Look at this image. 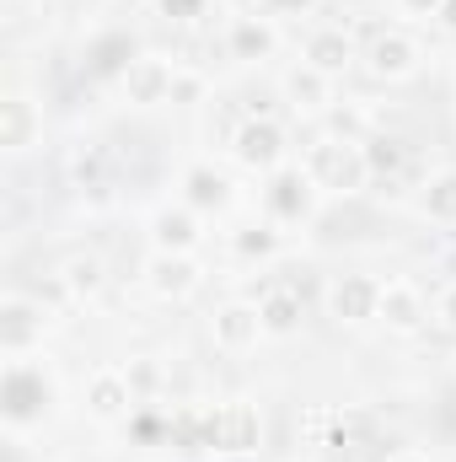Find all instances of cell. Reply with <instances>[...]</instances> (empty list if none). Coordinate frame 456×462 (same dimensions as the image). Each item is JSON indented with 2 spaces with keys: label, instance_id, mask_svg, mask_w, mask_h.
Here are the masks:
<instances>
[{
  "label": "cell",
  "instance_id": "35",
  "mask_svg": "<svg viewBox=\"0 0 456 462\" xmlns=\"http://www.w3.org/2000/svg\"><path fill=\"white\" fill-rule=\"evenodd\" d=\"M269 5H274V11H306L312 0H269Z\"/></svg>",
  "mask_w": 456,
  "mask_h": 462
},
{
  "label": "cell",
  "instance_id": "13",
  "mask_svg": "<svg viewBox=\"0 0 456 462\" xmlns=\"http://www.w3.org/2000/svg\"><path fill=\"white\" fill-rule=\"evenodd\" d=\"M258 312H263V334H296L301 318H306V296L290 291V285H274V291L258 301Z\"/></svg>",
  "mask_w": 456,
  "mask_h": 462
},
{
  "label": "cell",
  "instance_id": "19",
  "mask_svg": "<svg viewBox=\"0 0 456 462\" xmlns=\"http://www.w3.org/2000/svg\"><path fill=\"white\" fill-rule=\"evenodd\" d=\"M87 60H92V76H114V70H129V65H134V43H129L123 32H114V38H97Z\"/></svg>",
  "mask_w": 456,
  "mask_h": 462
},
{
  "label": "cell",
  "instance_id": "29",
  "mask_svg": "<svg viewBox=\"0 0 456 462\" xmlns=\"http://www.w3.org/2000/svg\"><path fill=\"white\" fill-rule=\"evenodd\" d=\"M161 5H167V16H183V22H188V16H199L205 0H161Z\"/></svg>",
  "mask_w": 456,
  "mask_h": 462
},
{
  "label": "cell",
  "instance_id": "23",
  "mask_svg": "<svg viewBox=\"0 0 456 462\" xmlns=\"http://www.w3.org/2000/svg\"><path fill=\"white\" fill-rule=\"evenodd\" d=\"M424 216H435V221H456V172L430 178V189H424Z\"/></svg>",
  "mask_w": 456,
  "mask_h": 462
},
{
  "label": "cell",
  "instance_id": "2",
  "mask_svg": "<svg viewBox=\"0 0 456 462\" xmlns=\"http://www.w3.org/2000/svg\"><path fill=\"white\" fill-rule=\"evenodd\" d=\"M263 441V420L252 403L231 398V403H215V420H210V447L221 457H252Z\"/></svg>",
  "mask_w": 456,
  "mask_h": 462
},
{
  "label": "cell",
  "instance_id": "4",
  "mask_svg": "<svg viewBox=\"0 0 456 462\" xmlns=\"http://www.w3.org/2000/svg\"><path fill=\"white\" fill-rule=\"evenodd\" d=\"M419 43L408 38V32H376L370 43H365V65H370V76H381V81H408L414 70H419Z\"/></svg>",
  "mask_w": 456,
  "mask_h": 462
},
{
  "label": "cell",
  "instance_id": "37",
  "mask_svg": "<svg viewBox=\"0 0 456 462\" xmlns=\"http://www.w3.org/2000/svg\"><path fill=\"white\" fill-rule=\"evenodd\" d=\"M226 462H247V457H226Z\"/></svg>",
  "mask_w": 456,
  "mask_h": 462
},
{
  "label": "cell",
  "instance_id": "3",
  "mask_svg": "<svg viewBox=\"0 0 456 462\" xmlns=\"http://www.w3.org/2000/svg\"><path fill=\"white\" fill-rule=\"evenodd\" d=\"M49 403H54V382L43 376V365L11 360V365H5V420H11V425H27V420H38Z\"/></svg>",
  "mask_w": 456,
  "mask_h": 462
},
{
  "label": "cell",
  "instance_id": "1",
  "mask_svg": "<svg viewBox=\"0 0 456 462\" xmlns=\"http://www.w3.org/2000/svg\"><path fill=\"white\" fill-rule=\"evenodd\" d=\"M306 178L317 189H333V194H360L370 183L365 145H354V140H317L306 151Z\"/></svg>",
  "mask_w": 456,
  "mask_h": 462
},
{
  "label": "cell",
  "instance_id": "14",
  "mask_svg": "<svg viewBox=\"0 0 456 462\" xmlns=\"http://www.w3.org/2000/svg\"><path fill=\"white\" fill-rule=\"evenodd\" d=\"M349 60H354V38H349L343 27L312 32V43H306V65H312V70H323V76H339V70H349Z\"/></svg>",
  "mask_w": 456,
  "mask_h": 462
},
{
  "label": "cell",
  "instance_id": "22",
  "mask_svg": "<svg viewBox=\"0 0 456 462\" xmlns=\"http://www.w3.org/2000/svg\"><path fill=\"white\" fill-rule=\"evenodd\" d=\"M188 205H199V210H221V205H226V178L210 172V167H194V172H188Z\"/></svg>",
  "mask_w": 456,
  "mask_h": 462
},
{
  "label": "cell",
  "instance_id": "8",
  "mask_svg": "<svg viewBox=\"0 0 456 462\" xmlns=\"http://www.w3.org/2000/svg\"><path fill=\"white\" fill-rule=\"evenodd\" d=\"M172 87H178V76H172L167 60H134V65L123 70V92H129V103H140V108L167 103Z\"/></svg>",
  "mask_w": 456,
  "mask_h": 462
},
{
  "label": "cell",
  "instance_id": "15",
  "mask_svg": "<svg viewBox=\"0 0 456 462\" xmlns=\"http://www.w3.org/2000/svg\"><path fill=\"white\" fill-rule=\"evenodd\" d=\"M312 178H301V172H279L274 183H269V210L279 216V221H301L306 216V205H312V189H306Z\"/></svg>",
  "mask_w": 456,
  "mask_h": 462
},
{
  "label": "cell",
  "instance_id": "26",
  "mask_svg": "<svg viewBox=\"0 0 456 462\" xmlns=\"http://www.w3.org/2000/svg\"><path fill=\"white\" fill-rule=\"evenodd\" d=\"M70 172H76L81 183H97V178H103V145H87V151H76Z\"/></svg>",
  "mask_w": 456,
  "mask_h": 462
},
{
  "label": "cell",
  "instance_id": "27",
  "mask_svg": "<svg viewBox=\"0 0 456 462\" xmlns=\"http://www.w3.org/2000/svg\"><path fill=\"white\" fill-rule=\"evenodd\" d=\"M435 420H441V430H446V436H456V387H446V393H441Z\"/></svg>",
  "mask_w": 456,
  "mask_h": 462
},
{
  "label": "cell",
  "instance_id": "24",
  "mask_svg": "<svg viewBox=\"0 0 456 462\" xmlns=\"http://www.w3.org/2000/svg\"><path fill=\"white\" fill-rule=\"evenodd\" d=\"M97 285H103V263L97 258H70L65 263V291L70 296H97Z\"/></svg>",
  "mask_w": 456,
  "mask_h": 462
},
{
  "label": "cell",
  "instance_id": "28",
  "mask_svg": "<svg viewBox=\"0 0 456 462\" xmlns=\"http://www.w3.org/2000/svg\"><path fill=\"white\" fill-rule=\"evenodd\" d=\"M236 247H242V253H269V247H274V231H247Z\"/></svg>",
  "mask_w": 456,
  "mask_h": 462
},
{
  "label": "cell",
  "instance_id": "30",
  "mask_svg": "<svg viewBox=\"0 0 456 462\" xmlns=\"http://www.w3.org/2000/svg\"><path fill=\"white\" fill-rule=\"evenodd\" d=\"M435 312H441V323H446V328L456 334V285L446 291V296H441V307H435Z\"/></svg>",
  "mask_w": 456,
  "mask_h": 462
},
{
  "label": "cell",
  "instance_id": "11",
  "mask_svg": "<svg viewBox=\"0 0 456 462\" xmlns=\"http://www.w3.org/2000/svg\"><path fill=\"white\" fill-rule=\"evenodd\" d=\"M258 334H263V312L258 307H247V301H231L215 312V345L221 349H252L258 345Z\"/></svg>",
  "mask_w": 456,
  "mask_h": 462
},
{
  "label": "cell",
  "instance_id": "18",
  "mask_svg": "<svg viewBox=\"0 0 456 462\" xmlns=\"http://www.w3.org/2000/svg\"><path fill=\"white\" fill-rule=\"evenodd\" d=\"M199 242V221L188 210H161L156 216V247L161 253H188Z\"/></svg>",
  "mask_w": 456,
  "mask_h": 462
},
{
  "label": "cell",
  "instance_id": "17",
  "mask_svg": "<svg viewBox=\"0 0 456 462\" xmlns=\"http://www.w3.org/2000/svg\"><path fill=\"white\" fill-rule=\"evenodd\" d=\"M32 129H38V118H32V103L11 92V97L0 103V145H5V151H22V145L32 140Z\"/></svg>",
  "mask_w": 456,
  "mask_h": 462
},
{
  "label": "cell",
  "instance_id": "7",
  "mask_svg": "<svg viewBox=\"0 0 456 462\" xmlns=\"http://www.w3.org/2000/svg\"><path fill=\"white\" fill-rule=\"evenodd\" d=\"M376 307H381V285L370 274H339L333 291H328V312L339 323H370Z\"/></svg>",
  "mask_w": 456,
  "mask_h": 462
},
{
  "label": "cell",
  "instance_id": "31",
  "mask_svg": "<svg viewBox=\"0 0 456 462\" xmlns=\"http://www.w3.org/2000/svg\"><path fill=\"white\" fill-rule=\"evenodd\" d=\"M129 382H134V393L140 387H156V365H129Z\"/></svg>",
  "mask_w": 456,
  "mask_h": 462
},
{
  "label": "cell",
  "instance_id": "16",
  "mask_svg": "<svg viewBox=\"0 0 456 462\" xmlns=\"http://www.w3.org/2000/svg\"><path fill=\"white\" fill-rule=\"evenodd\" d=\"M210 420H215V403H188L167 420V436L178 447H210Z\"/></svg>",
  "mask_w": 456,
  "mask_h": 462
},
{
  "label": "cell",
  "instance_id": "5",
  "mask_svg": "<svg viewBox=\"0 0 456 462\" xmlns=\"http://www.w3.org/2000/svg\"><path fill=\"white\" fill-rule=\"evenodd\" d=\"M231 156L252 172H269L279 156H285V129L274 118H247L236 134H231Z\"/></svg>",
  "mask_w": 456,
  "mask_h": 462
},
{
  "label": "cell",
  "instance_id": "36",
  "mask_svg": "<svg viewBox=\"0 0 456 462\" xmlns=\"http://www.w3.org/2000/svg\"><path fill=\"white\" fill-rule=\"evenodd\" d=\"M392 462H430V457H414V452H397Z\"/></svg>",
  "mask_w": 456,
  "mask_h": 462
},
{
  "label": "cell",
  "instance_id": "34",
  "mask_svg": "<svg viewBox=\"0 0 456 462\" xmlns=\"http://www.w3.org/2000/svg\"><path fill=\"white\" fill-rule=\"evenodd\" d=\"M403 11H419V16H435V11H441V0H403Z\"/></svg>",
  "mask_w": 456,
  "mask_h": 462
},
{
  "label": "cell",
  "instance_id": "12",
  "mask_svg": "<svg viewBox=\"0 0 456 462\" xmlns=\"http://www.w3.org/2000/svg\"><path fill=\"white\" fill-rule=\"evenodd\" d=\"M87 403H92L97 420H118V414L134 403V382H129V371H97V376L87 382Z\"/></svg>",
  "mask_w": 456,
  "mask_h": 462
},
{
  "label": "cell",
  "instance_id": "32",
  "mask_svg": "<svg viewBox=\"0 0 456 462\" xmlns=\"http://www.w3.org/2000/svg\"><path fill=\"white\" fill-rule=\"evenodd\" d=\"M172 97H183V103H188V97H199V81H194V76H178V87H172Z\"/></svg>",
  "mask_w": 456,
  "mask_h": 462
},
{
  "label": "cell",
  "instance_id": "25",
  "mask_svg": "<svg viewBox=\"0 0 456 462\" xmlns=\"http://www.w3.org/2000/svg\"><path fill=\"white\" fill-rule=\"evenodd\" d=\"M365 162H370V178H376V172H397V167H403V145H397V140H370V145H365Z\"/></svg>",
  "mask_w": 456,
  "mask_h": 462
},
{
  "label": "cell",
  "instance_id": "20",
  "mask_svg": "<svg viewBox=\"0 0 456 462\" xmlns=\"http://www.w3.org/2000/svg\"><path fill=\"white\" fill-rule=\"evenodd\" d=\"M231 49H236L242 60H263V54L274 49V32H269L263 22H252V16H242V22L231 27Z\"/></svg>",
  "mask_w": 456,
  "mask_h": 462
},
{
  "label": "cell",
  "instance_id": "38",
  "mask_svg": "<svg viewBox=\"0 0 456 462\" xmlns=\"http://www.w3.org/2000/svg\"><path fill=\"white\" fill-rule=\"evenodd\" d=\"M129 5H145V0H129Z\"/></svg>",
  "mask_w": 456,
  "mask_h": 462
},
{
  "label": "cell",
  "instance_id": "21",
  "mask_svg": "<svg viewBox=\"0 0 456 462\" xmlns=\"http://www.w3.org/2000/svg\"><path fill=\"white\" fill-rule=\"evenodd\" d=\"M285 92L296 97V108H323L328 103V76L323 70H290V81H285Z\"/></svg>",
  "mask_w": 456,
  "mask_h": 462
},
{
  "label": "cell",
  "instance_id": "33",
  "mask_svg": "<svg viewBox=\"0 0 456 462\" xmlns=\"http://www.w3.org/2000/svg\"><path fill=\"white\" fill-rule=\"evenodd\" d=\"M435 16H441V27H446V32H456V0H441V11H435Z\"/></svg>",
  "mask_w": 456,
  "mask_h": 462
},
{
  "label": "cell",
  "instance_id": "9",
  "mask_svg": "<svg viewBox=\"0 0 456 462\" xmlns=\"http://www.w3.org/2000/svg\"><path fill=\"white\" fill-rule=\"evenodd\" d=\"M376 318H381L387 328H397V334H414V328L430 318V307H424L419 285H408V280H392V285H381V307H376Z\"/></svg>",
  "mask_w": 456,
  "mask_h": 462
},
{
  "label": "cell",
  "instance_id": "10",
  "mask_svg": "<svg viewBox=\"0 0 456 462\" xmlns=\"http://www.w3.org/2000/svg\"><path fill=\"white\" fill-rule=\"evenodd\" d=\"M145 285H150L161 301H183V296L199 285V269L188 263V253H156L150 269H145Z\"/></svg>",
  "mask_w": 456,
  "mask_h": 462
},
{
  "label": "cell",
  "instance_id": "6",
  "mask_svg": "<svg viewBox=\"0 0 456 462\" xmlns=\"http://www.w3.org/2000/svg\"><path fill=\"white\" fill-rule=\"evenodd\" d=\"M43 328H49V312L38 301H27V296L0 301V349L5 355H22L32 339H43Z\"/></svg>",
  "mask_w": 456,
  "mask_h": 462
}]
</instances>
